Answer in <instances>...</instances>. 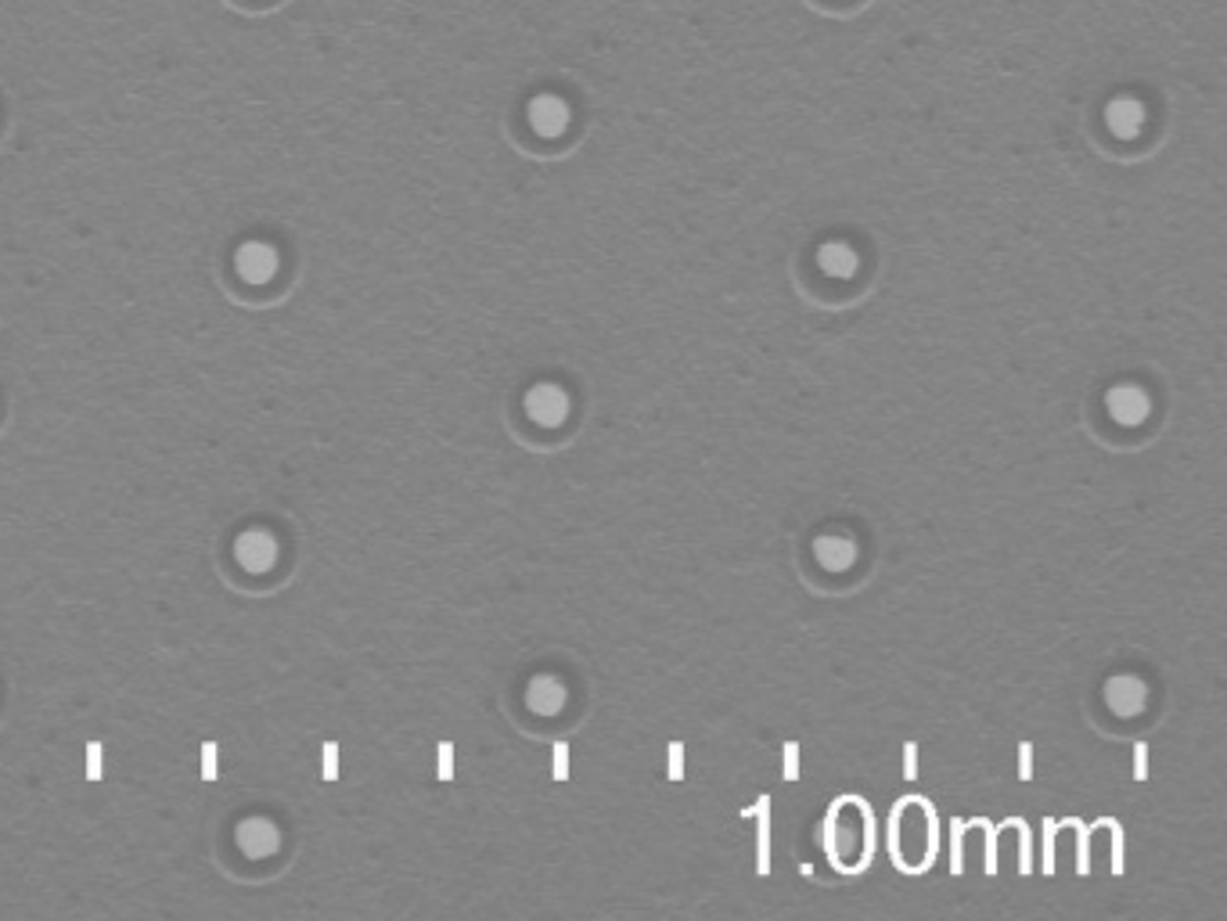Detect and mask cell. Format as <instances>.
Segmentation results:
<instances>
[{
	"instance_id": "1",
	"label": "cell",
	"mask_w": 1227,
	"mask_h": 921,
	"mask_svg": "<svg viewBox=\"0 0 1227 921\" xmlns=\"http://www.w3.org/2000/svg\"><path fill=\"white\" fill-rule=\"evenodd\" d=\"M767 799L756 802V813H759V875L770 872V824H767Z\"/></svg>"
},
{
	"instance_id": "2",
	"label": "cell",
	"mask_w": 1227,
	"mask_h": 921,
	"mask_svg": "<svg viewBox=\"0 0 1227 921\" xmlns=\"http://www.w3.org/2000/svg\"><path fill=\"white\" fill-rule=\"evenodd\" d=\"M903 777H919V749H903Z\"/></svg>"
},
{
	"instance_id": "3",
	"label": "cell",
	"mask_w": 1227,
	"mask_h": 921,
	"mask_svg": "<svg viewBox=\"0 0 1227 921\" xmlns=\"http://www.w3.org/2000/svg\"><path fill=\"white\" fill-rule=\"evenodd\" d=\"M565 774H570V756H565V745H554V777L565 782Z\"/></svg>"
},
{
	"instance_id": "4",
	"label": "cell",
	"mask_w": 1227,
	"mask_h": 921,
	"mask_svg": "<svg viewBox=\"0 0 1227 921\" xmlns=\"http://www.w3.org/2000/svg\"><path fill=\"white\" fill-rule=\"evenodd\" d=\"M796 774H799V756H796V745H785V777H789V782H796Z\"/></svg>"
},
{
	"instance_id": "5",
	"label": "cell",
	"mask_w": 1227,
	"mask_h": 921,
	"mask_svg": "<svg viewBox=\"0 0 1227 921\" xmlns=\"http://www.w3.org/2000/svg\"><path fill=\"white\" fill-rule=\"evenodd\" d=\"M680 767H684V763H680V745H669V777H674V782L680 777Z\"/></svg>"
},
{
	"instance_id": "6",
	"label": "cell",
	"mask_w": 1227,
	"mask_h": 921,
	"mask_svg": "<svg viewBox=\"0 0 1227 921\" xmlns=\"http://www.w3.org/2000/svg\"><path fill=\"white\" fill-rule=\"evenodd\" d=\"M1029 756H1033V749L1023 745V756H1018V771H1023L1026 782H1029V774H1033V760H1029Z\"/></svg>"
},
{
	"instance_id": "7",
	"label": "cell",
	"mask_w": 1227,
	"mask_h": 921,
	"mask_svg": "<svg viewBox=\"0 0 1227 921\" xmlns=\"http://www.w3.org/2000/svg\"><path fill=\"white\" fill-rule=\"evenodd\" d=\"M1138 777H1145V745H1138Z\"/></svg>"
}]
</instances>
